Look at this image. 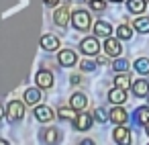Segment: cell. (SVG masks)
Instances as JSON below:
<instances>
[{
  "mask_svg": "<svg viewBox=\"0 0 149 145\" xmlns=\"http://www.w3.org/2000/svg\"><path fill=\"white\" fill-rule=\"evenodd\" d=\"M23 114H25V106H23V102H19V100H10L8 106H6V119L13 121V123H17V121L23 119Z\"/></svg>",
  "mask_w": 149,
  "mask_h": 145,
  "instance_id": "cell-1",
  "label": "cell"
},
{
  "mask_svg": "<svg viewBox=\"0 0 149 145\" xmlns=\"http://www.w3.org/2000/svg\"><path fill=\"white\" fill-rule=\"evenodd\" d=\"M72 23H74V27H76L78 31H86V29L90 27V15H88L86 10H76V13L72 15Z\"/></svg>",
  "mask_w": 149,
  "mask_h": 145,
  "instance_id": "cell-2",
  "label": "cell"
},
{
  "mask_svg": "<svg viewBox=\"0 0 149 145\" xmlns=\"http://www.w3.org/2000/svg\"><path fill=\"white\" fill-rule=\"evenodd\" d=\"M80 49H82V53H86V55H98V51H100V43H98L96 37H86V39H82Z\"/></svg>",
  "mask_w": 149,
  "mask_h": 145,
  "instance_id": "cell-3",
  "label": "cell"
},
{
  "mask_svg": "<svg viewBox=\"0 0 149 145\" xmlns=\"http://www.w3.org/2000/svg\"><path fill=\"white\" fill-rule=\"evenodd\" d=\"M112 137H114V141L118 143V145H131V141H133V137H131V131L127 129V127H116L114 131H112Z\"/></svg>",
  "mask_w": 149,
  "mask_h": 145,
  "instance_id": "cell-4",
  "label": "cell"
},
{
  "mask_svg": "<svg viewBox=\"0 0 149 145\" xmlns=\"http://www.w3.org/2000/svg\"><path fill=\"white\" fill-rule=\"evenodd\" d=\"M104 51H106L110 57H118V55L123 53L120 41H118V39H112V37H106V41H104Z\"/></svg>",
  "mask_w": 149,
  "mask_h": 145,
  "instance_id": "cell-5",
  "label": "cell"
},
{
  "mask_svg": "<svg viewBox=\"0 0 149 145\" xmlns=\"http://www.w3.org/2000/svg\"><path fill=\"white\" fill-rule=\"evenodd\" d=\"M35 82H37L39 88H51L53 86V74L49 70H41V72H37Z\"/></svg>",
  "mask_w": 149,
  "mask_h": 145,
  "instance_id": "cell-6",
  "label": "cell"
},
{
  "mask_svg": "<svg viewBox=\"0 0 149 145\" xmlns=\"http://www.w3.org/2000/svg\"><path fill=\"white\" fill-rule=\"evenodd\" d=\"M108 114H110V121H112V123H116V125H125V123L129 121L127 110H125V108H120V106H112V110H110Z\"/></svg>",
  "mask_w": 149,
  "mask_h": 145,
  "instance_id": "cell-7",
  "label": "cell"
},
{
  "mask_svg": "<svg viewBox=\"0 0 149 145\" xmlns=\"http://www.w3.org/2000/svg\"><path fill=\"white\" fill-rule=\"evenodd\" d=\"M90 125H92V116L86 114V112H82V114H78V116L74 119V127H76V131H88Z\"/></svg>",
  "mask_w": 149,
  "mask_h": 145,
  "instance_id": "cell-8",
  "label": "cell"
},
{
  "mask_svg": "<svg viewBox=\"0 0 149 145\" xmlns=\"http://www.w3.org/2000/svg\"><path fill=\"white\" fill-rule=\"evenodd\" d=\"M108 100H110L114 106H120V104L127 100V92H125L123 88H112V90L108 92Z\"/></svg>",
  "mask_w": 149,
  "mask_h": 145,
  "instance_id": "cell-9",
  "label": "cell"
},
{
  "mask_svg": "<svg viewBox=\"0 0 149 145\" xmlns=\"http://www.w3.org/2000/svg\"><path fill=\"white\" fill-rule=\"evenodd\" d=\"M53 110L49 108V106H37L35 108V119L37 121H41V123H49V121H53Z\"/></svg>",
  "mask_w": 149,
  "mask_h": 145,
  "instance_id": "cell-10",
  "label": "cell"
},
{
  "mask_svg": "<svg viewBox=\"0 0 149 145\" xmlns=\"http://www.w3.org/2000/svg\"><path fill=\"white\" fill-rule=\"evenodd\" d=\"M41 139H43V143H47V145H55V143L59 141V131H57V129H43V131H41Z\"/></svg>",
  "mask_w": 149,
  "mask_h": 145,
  "instance_id": "cell-11",
  "label": "cell"
},
{
  "mask_svg": "<svg viewBox=\"0 0 149 145\" xmlns=\"http://www.w3.org/2000/svg\"><path fill=\"white\" fill-rule=\"evenodd\" d=\"M41 47L47 49V51H55V49H59V39L53 37V35H43L41 37Z\"/></svg>",
  "mask_w": 149,
  "mask_h": 145,
  "instance_id": "cell-12",
  "label": "cell"
},
{
  "mask_svg": "<svg viewBox=\"0 0 149 145\" xmlns=\"http://www.w3.org/2000/svg\"><path fill=\"white\" fill-rule=\"evenodd\" d=\"M86 104H88V98H86V94H82V92H76V94L72 96V100H70V106L76 108V110H84Z\"/></svg>",
  "mask_w": 149,
  "mask_h": 145,
  "instance_id": "cell-13",
  "label": "cell"
},
{
  "mask_svg": "<svg viewBox=\"0 0 149 145\" xmlns=\"http://www.w3.org/2000/svg\"><path fill=\"white\" fill-rule=\"evenodd\" d=\"M59 63L61 66H65V68H70V66H74L76 63V53L72 51V49H63V51H59Z\"/></svg>",
  "mask_w": 149,
  "mask_h": 145,
  "instance_id": "cell-14",
  "label": "cell"
},
{
  "mask_svg": "<svg viewBox=\"0 0 149 145\" xmlns=\"http://www.w3.org/2000/svg\"><path fill=\"white\" fill-rule=\"evenodd\" d=\"M39 100H41V92H39V88H29L27 92H25V102L27 104H39Z\"/></svg>",
  "mask_w": 149,
  "mask_h": 145,
  "instance_id": "cell-15",
  "label": "cell"
},
{
  "mask_svg": "<svg viewBox=\"0 0 149 145\" xmlns=\"http://www.w3.org/2000/svg\"><path fill=\"white\" fill-rule=\"evenodd\" d=\"M133 92L137 96H149V82L147 80H137L133 84Z\"/></svg>",
  "mask_w": 149,
  "mask_h": 145,
  "instance_id": "cell-16",
  "label": "cell"
},
{
  "mask_svg": "<svg viewBox=\"0 0 149 145\" xmlns=\"http://www.w3.org/2000/svg\"><path fill=\"white\" fill-rule=\"evenodd\" d=\"M145 6H147L145 0H129V2H127L129 13H135V15H141V13L145 10Z\"/></svg>",
  "mask_w": 149,
  "mask_h": 145,
  "instance_id": "cell-17",
  "label": "cell"
},
{
  "mask_svg": "<svg viewBox=\"0 0 149 145\" xmlns=\"http://www.w3.org/2000/svg\"><path fill=\"white\" fill-rule=\"evenodd\" d=\"M94 33H96L98 37H110L112 29H110V25H108V23H104V21H98V23L94 25Z\"/></svg>",
  "mask_w": 149,
  "mask_h": 145,
  "instance_id": "cell-18",
  "label": "cell"
},
{
  "mask_svg": "<svg viewBox=\"0 0 149 145\" xmlns=\"http://www.w3.org/2000/svg\"><path fill=\"white\" fill-rule=\"evenodd\" d=\"M68 21H70V13H68V8L63 6V8H59V10L55 13V25L65 27V25H68Z\"/></svg>",
  "mask_w": 149,
  "mask_h": 145,
  "instance_id": "cell-19",
  "label": "cell"
},
{
  "mask_svg": "<svg viewBox=\"0 0 149 145\" xmlns=\"http://www.w3.org/2000/svg\"><path fill=\"white\" fill-rule=\"evenodd\" d=\"M74 110L76 108H72V106H61L59 110H57V116L59 119H63V121H74L78 114H74Z\"/></svg>",
  "mask_w": 149,
  "mask_h": 145,
  "instance_id": "cell-20",
  "label": "cell"
},
{
  "mask_svg": "<svg viewBox=\"0 0 149 145\" xmlns=\"http://www.w3.org/2000/svg\"><path fill=\"white\" fill-rule=\"evenodd\" d=\"M137 123L139 125H149V106L137 108Z\"/></svg>",
  "mask_w": 149,
  "mask_h": 145,
  "instance_id": "cell-21",
  "label": "cell"
},
{
  "mask_svg": "<svg viewBox=\"0 0 149 145\" xmlns=\"http://www.w3.org/2000/svg\"><path fill=\"white\" fill-rule=\"evenodd\" d=\"M135 70L139 72V74H149V59L147 57H139L137 61H135Z\"/></svg>",
  "mask_w": 149,
  "mask_h": 145,
  "instance_id": "cell-22",
  "label": "cell"
},
{
  "mask_svg": "<svg viewBox=\"0 0 149 145\" xmlns=\"http://www.w3.org/2000/svg\"><path fill=\"white\" fill-rule=\"evenodd\" d=\"M133 27H135L139 33H149V19H147V17H141V19H137V21L133 23Z\"/></svg>",
  "mask_w": 149,
  "mask_h": 145,
  "instance_id": "cell-23",
  "label": "cell"
},
{
  "mask_svg": "<svg viewBox=\"0 0 149 145\" xmlns=\"http://www.w3.org/2000/svg\"><path fill=\"white\" fill-rule=\"evenodd\" d=\"M116 35H118V39H131V27H127V25H120L118 29H116Z\"/></svg>",
  "mask_w": 149,
  "mask_h": 145,
  "instance_id": "cell-24",
  "label": "cell"
},
{
  "mask_svg": "<svg viewBox=\"0 0 149 145\" xmlns=\"http://www.w3.org/2000/svg\"><path fill=\"white\" fill-rule=\"evenodd\" d=\"M114 84H116V88H123V90H125V88H129V86H131V80H129L127 76H123V74H120V76H116V78H114Z\"/></svg>",
  "mask_w": 149,
  "mask_h": 145,
  "instance_id": "cell-25",
  "label": "cell"
},
{
  "mask_svg": "<svg viewBox=\"0 0 149 145\" xmlns=\"http://www.w3.org/2000/svg\"><path fill=\"white\" fill-rule=\"evenodd\" d=\"M112 68H114L116 72H127V70H129V63H127L125 59H114Z\"/></svg>",
  "mask_w": 149,
  "mask_h": 145,
  "instance_id": "cell-26",
  "label": "cell"
},
{
  "mask_svg": "<svg viewBox=\"0 0 149 145\" xmlns=\"http://www.w3.org/2000/svg\"><path fill=\"white\" fill-rule=\"evenodd\" d=\"M92 114H94V119H96L98 123H104L106 119H110V116H106V110H104V108H96Z\"/></svg>",
  "mask_w": 149,
  "mask_h": 145,
  "instance_id": "cell-27",
  "label": "cell"
},
{
  "mask_svg": "<svg viewBox=\"0 0 149 145\" xmlns=\"http://www.w3.org/2000/svg\"><path fill=\"white\" fill-rule=\"evenodd\" d=\"M90 6H92V10H96V13H102V10L106 8L104 0H90Z\"/></svg>",
  "mask_w": 149,
  "mask_h": 145,
  "instance_id": "cell-28",
  "label": "cell"
},
{
  "mask_svg": "<svg viewBox=\"0 0 149 145\" xmlns=\"http://www.w3.org/2000/svg\"><path fill=\"white\" fill-rule=\"evenodd\" d=\"M94 66H96V63H92V61H82V70H86V72H92Z\"/></svg>",
  "mask_w": 149,
  "mask_h": 145,
  "instance_id": "cell-29",
  "label": "cell"
},
{
  "mask_svg": "<svg viewBox=\"0 0 149 145\" xmlns=\"http://www.w3.org/2000/svg\"><path fill=\"white\" fill-rule=\"evenodd\" d=\"M43 2H45L47 6H57V4H59V0H43Z\"/></svg>",
  "mask_w": 149,
  "mask_h": 145,
  "instance_id": "cell-30",
  "label": "cell"
},
{
  "mask_svg": "<svg viewBox=\"0 0 149 145\" xmlns=\"http://www.w3.org/2000/svg\"><path fill=\"white\" fill-rule=\"evenodd\" d=\"M80 80H82L80 76H72V84H80Z\"/></svg>",
  "mask_w": 149,
  "mask_h": 145,
  "instance_id": "cell-31",
  "label": "cell"
},
{
  "mask_svg": "<svg viewBox=\"0 0 149 145\" xmlns=\"http://www.w3.org/2000/svg\"><path fill=\"white\" fill-rule=\"evenodd\" d=\"M0 145H8V141H6V139H2V141H0Z\"/></svg>",
  "mask_w": 149,
  "mask_h": 145,
  "instance_id": "cell-32",
  "label": "cell"
},
{
  "mask_svg": "<svg viewBox=\"0 0 149 145\" xmlns=\"http://www.w3.org/2000/svg\"><path fill=\"white\" fill-rule=\"evenodd\" d=\"M145 129H147V135H149V125H145Z\"/></svg>",
  "mask_w": 149,
  "mask_h": 145,
  "instance_id": "cell-33",
  "label": "cell"
},
{
  "mask_svg": "<svg viewBox=\"0 0 149 145\" xmlns=\"http://www.w3.org/2000/svg\"><path fill=\"white\" fill-rule=\"evenodd\" d=\"M112 2H123V0H112Z\"/></svg>",
  "mask_w": 149,
  "mask_h": 145,
  "instance_id": "cell-34",
  "label": "cell"
}]
</instances>
